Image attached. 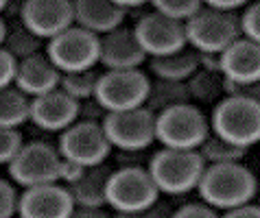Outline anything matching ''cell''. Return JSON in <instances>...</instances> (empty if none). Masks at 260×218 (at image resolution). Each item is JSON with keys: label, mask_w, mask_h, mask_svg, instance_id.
I'll return each instance as SVG.
<instances>
[{"label": "cell", "mask_w": 260, "mask_h": 218, "mask_svg": "<svg viewBox=\"0 0 260 218\" xmlns=\"http://www.w3.org/2000/svg\"><path fill=\"white\" fill-rule=\"evenodd\" d=\"M70 218H110L103 209H90V207H77L70 214Z\"/></svg>", "instance_id": "cell-42"}, {"label": "cell", "mask_w": 260, "mask_h": 218, "mask_svg": "<svg viewBox=\"0 0 260 218\" xmlns=\"http://www.w3.org/2000/svg\"><path fill=\"white\" fill-rule=\"evenodd\" d=\"M192 103L188 83H179V81H164V79H155L151 81L147 107L149 112H153L155 116L166 112V109L179 107V105H188Z\"/></svg>", "instance_id": "cell-22"}, {"label": "cell", "mask_w": 260, "mask_h": 218, "mask_svg": "<svg viewBox=\"0 0 260 218\" xmlns=\"http://www.w3.org/2000/svg\"><path fill=\"white\" fill-rule=\"evenodd\" d=\"M186 38L188 46L197 53L221 55L243 38L241 13H223L206 7L192 20L186 22Z\"/></svg>", "instance_id": "cell-6"}, {"label": "cell", "mask_w": 260, "mask_h": 218, "mask_svg": "<svg viewBox=\"0 0 260 218\" xmlns=\"http://www.w3.org/2000/svg\"><path fill=\"white\" fill-rule=\"evenodd\" d=\"M171 218H221L216 214V209L206 205L204 201H192V203H184L179 205L175 212L171 214Z\"/></svg>", "instance_id": "cell-33"}, {"label": "cell", "mask_w": 260, "mask_h": 218, "mask_svg": "<svg viewBox=\"0 0 260 218\" xmlns=\"http://www.w3.org/2000/svg\"><path fill=\"white\" fill-rule=\"evenodd\" d=\"M134 33L149 59L169 57V55L182 53L184 48H188L186 24L164 18L157 11H147L144 16L136 20Z\"/></svg>", "instance_id": "cell-12"}, {"label": "cell", "mask_w": 260, "mask_h": 218, "mask_svg": "<svg viewBox=\"0 0 260 218\" xmlns=\"http://www.w3.org/2000/svg\"><path fill=\"white\" fill-rule=\"evenodd\" d=\"M101 75L96 70H83V72H72V75H63L61 79V90L72 96L79 103L90 100L96 96V87H99Z\"/></svg>", "instance_id": "cell-27"}, {"label": "cell", "mask_w": 260, "mask_h": 218, "mask_svg": "<svg viewBox=\"0 0 260 218\" xmlns=\"http://www.w3.org/2000/svg\"><path fill=\"white\" fill-rule=\"evenodd\" d=\"M57 149H59L61 157L68 159V162L85 166V168H94V166L107 164L112 144L107 140L101 122L79 120L63 133H59Z\"/></svg>", "instance_id": "cell-10"}, {"label": "cell", "mask_w": 260, "mask_h": 218, "mask_svg": "<svg viewBox=\"0 0 260 218\" xmlns=\"http://www.w3.org/2000/svg\"><path fill=\"white\" fill-rule=\"evenodd\" d=\"M149 159L144 151H118L116 155V168L120 166H149Z\"/></svg>", "instance_id": "cell-37"}, {"label": "cell", "mask_w": 260, "mask_h": 218, "mask_svg": "<svg viewBox=\"0 0 260 218\" xmlns=\"http://www.w3.org/2000/svg\"><path fill=\"white\" fill-rule=\"evenodd\" d=\"M151 79L142 70H107L99 79L96 100L107 112H132L147 105Z\"/></svg>", "instance_id": "cell-9"}, {"label": "cell", "mask_w": 260, "mask_h": 218, "mask_svg": "<svg viewBox=\"0 0 260 218\" xmlns=\"http://www.w3.org/2000/svg\"><path fill=\"white\" fill-rule=\"evenodd\" d=\"M206 162L199 151L160 149L149 159V172L153 177L160 194L179 196L197 190L206 170Z\"/></svg>", "instance_id": "cell-2"}, {"label": "cell", "mask_w": 260, "mask_h": 218, "mask_svg": "<svg viewBox=\"0 0 260 218\" xmlns=\"http://www.w3.org/2000/svg\"><path fill=\"white\" fill-rule=\"evenodd\" d=\"M112 172L114 168L110 164H101V166H94V168H88L77 184L68 186L75 205L103 209L107 205V184H110Z\"/></svg>", "instance_id": "cell-20"}, {"label": "cell", "mask_w": 260, "mask_h": 218, "mask_svg": "<svg viewBox=\"0 0 260 218\" xmlns=\"http://www.w3.org/2000/svg\"><path fill=\"white\" fill-rule=\"evenodd\" d=\"M61 79H63V75L59 72V68L48 59L46 53H40V55L28 57V59L20 63L16 87L20 92H24L26 96L38 98L48 92L59 90Z\"/></svg>", "instance_id": "cell-18"}, {"label": "cell", "mask_w": 260, "mask_h": 218, "mask_svg": "<svg viewBox=\"0 0 260 218\" xmlns=\"http://www.w3.org/2000/svg\"><path fill=\"white\" fill-rule=\"evenodd\" d=\"M210 127L214 135L236 147H254L260 142V100L225 96L214 105Z\"/></svg>", "instance_id": "cell-3"}, {"label": "cell", "mask_w": 260, "mask_h": 218, "mask_svg": "<svg viewBox=\"0 0 260 218\" xmlns=\"http://www.w3.org/2000/svg\"><path fill=\"white\" fill-rule=\"evenodd\" d=\"M46 55L61 75L94 70L101 63V38L75 24L46 44Z\"/></svg>", "instance_id": "cell-7"}, {"label": "cell", "mask_w": 260, "mask_h": 218, "mask_svg": "<svg viewBox=\"0 0 260 218\" xmlns=\"http://www.w3.org/2000/svg\"><path fill=\"white\" fill-rule=\"evenodd\" d=\"M171 209L169 205H162V203H155L153 207L142 209V212H132V214H114L112 218H171Z\"/></svg>", "instance_id": "cell-38"}, {"label": "cell", "mask_w": 260, "mask_h": 218, "mask_svg": "<svg viewBox=\"0 0 260 218\" xmlns=\"http://www.w3.org/2000/svg\"><path fill=\"white\" fill-rule=\"evenodd\" d=\"M160 199L153 177L147 166L114 168L107 184V205L116 214H132L153 207Z\"/></svg>", "instance_id": "cell-5"}, {"label": "cell", "mask_w": 260, "mask_h": 218, "mask_svg": "<svg viewBox=\"0 0 260 218\" xmlns=\"http://www.w3.org/2000/svg\"><path fill=\"white\" fill-rule=\"evenodd\" d=\"M20 22L40 40H55L75 26V3L70 0H26L20 5Z\"/></svg>", "instance_id": "cell-13"}, {"label": "cell", "mask_w": 260, "mask_h": 218, "mask_svg": "<svg viewBox=\"0 0 260 218\" xmlns=\"http://www.w3.org/2000/svg\"><path fill=\"white\" fill-rule=\"evenodd\" d=\"M85 166H79L75 162H68V159H63L61 162V168H59V184L61 186H72V184H77L79 179L85 174Z\"/></svg>", "instance_id": "cell-36"}, {"label": "cell", "mask_w": 260, "mask_h": 218, "mask_svg": "<svg viewBox=\"0 0 260 218\" xmlns=\"http://www.w3.org/2000/svg\"><path fill=\"white\" fill-rule=\"evenodd\" d=\"M33 98L20 92L16 85L3 87L0 92V129H20L31 120Z\"/></svg>", "instance_id": "cell-23"}, {"label": "cell", "mask_w": 260, "mask_h": 218, "mask_svg": "<svg viewBox=\"0 0 260 218\" xmlns=\"http://www.w3.org/2000/svg\"><path fill=\"white\" fill-rule=\"evenodd\" d=\"M210 133V120L192 103L166 109L155 118V140L162 144V149L199 151Z\"/></svg>", "instance_id": "cell-4"}, {"label": "cell", "mask_w": 260, "mask_h": 218, "mask_svg": "<svg viewBox=\"0 0 260 218\" xmlns=\"http://www.w3.org/2000/svg\"><path fill=\"white\" fill-rule=\"evenodd\" d=\"M149 70L155 79L188 83V79L199 70V55L192 48H184L182 53L149 59Z\"/></svg>", "instance_id": "cell-21"}, {"label": "cell", "mask_w": 260, "mask_h": 218, "mask_svg": "<svg viewBox=\"0 0 260 218\" xmlns=\"http://www.w3.org/2000/svg\"><path fill=\"white\" fill-rule=\"evenodd\" d=\"M42 46H44V40H40L35 33L28 31L22 22H18V24L11 26L3 20V48L9 50V53L13 57H18L20 61L40 55Z\"/></svg>", "instance_id": "cell-24"}, {"label": "cell", "mask_w": 260, "mask_h": 218, "mask_svg": "<svg viewBox=\"0 0 260 218\" xmlns=\"http://www.w3.org/2000/svg\"><path fill=\"white\" fill-rule=\"evenodd\" d=\"M147 59L134 26H120L101 38V63L107 70H140Z\"/></svg>", "instance_id": "cell-16"}, {"label": "cell", "mask_w": 260, "mask_h": 218, "mask_svg": "<svg viewBox=\"0 0 260 218\" xmlns=\"http://www.w3.org/2000/svg\"><path fill=\"white\" fill-rule=\"evenodd\" d=\"M107 109L99 103L96 98H90V100H83V103H79V120H88V122H101L103 125V120L107 118Z\"/></svg>", "instance_id": "cell-34"}, {"label": "cell", "mask_w": 260, "mask_h": 218, "mask_svg": "<svg viewBox=\"0 0 260 218\" xmlns=\"http://www.w3.org/2000/svg\"><path fill=\"white\" fill-rule=\"evenodd\" d=\"M11 179L0 181V218H16L20 214V199L22 192L18 190Z\"/></svg>", "instance_id": "cell-29"}, {"label": "cell", "mask_w": 260, "mask_h": 218, "mask_svg": "<svg viewBox=\"0 0 260 218\" xmlns=\"http://www.w3.org/2000/svg\"><path fill=\"white\" fill-rule=\"evenodd\" d=\"M190 98L197 103H219L225 98V79L223 75H212L206 70H197L188 79Z\"/></svg>", "instance_id": "cell-25"}, {"label": "cell", "mask_w": 260, "mask_h": 218, "mask_svg": "<svg viewBox=\"0 0 260 218\" xmlns=\"http://www.w3.org/2000/svg\"><path fill=\"white\" fill-rule=\"evenodd\" d=\"M241 28H243V38L260 44V0L258 3L247 5L243 9V13H241Z\"/></svg>", "instance_id": "cell-31"}, {"label": "cell", "mask_w": 260, "mask_h": 218, "mask_svg": "<svg viewBox=\"0 0 260 218\" xmlns=\"http://www.w3.org/2000/svg\"><path fill=\"white\" fill-rule=\"evenodd\" d=\"M197 55H199V70L221 75V55L214 53H197Z\"/></svg>", "instance_id": "cell-41"}, {"label": "cell", "mask_w": 260, "mask_h": 218, "mask_svg": "<svg viewBox=\"0 0 260 218\" xmlns=\"http://www.w3.org/2000/svg\"><path fill=\"white\" fill-rule=\"evenodd\" d=\"M127 13L116 5V0H77L75 3V24L85 31L103 35L125 26Z\"/></svg>", "instance_id": "cell-19"}, {"label": "cell", "mask_w": 260, "mask_h": 218, "mask_svg": "<svg viewBox=\"0 0 260 218\" xmlns=\"http://www.w3.org/2000/svg\"><path fill=\"white\" fill-rule=\"evenodd\" d=\"M249 3H243V0H208L206 7L223 13H238V9H245Z\"/></svg>", "instance_id": "cell-40"}, {"label": "cell", "mask_w": 260, "mask_h": 218, "mask_svg": "<svg viewBox=\"0 0 260 218\" xmlns=\"http://www.w3.org/2000/svg\"><path fill=\"white\" fill-rule=\"evenodd\" d=\"M31 122L42 131L63 133L75 122H79V100L68 96L61 87L44 94V96L33 98Z\"/></svg>", "instance_id": "cell-15"}, {"label": "cell", "mask_w": 260, "mask_h": 218, "mask_svg": "<svg viewBox=\"0 0 260 218\" xmlns=\"http://www.w3.org/2000/svg\"><path fill=\"white\" fill-rule=\"evenodd\" d=\"M22 149L24 140L18 129H0V162H3V166H9Z\"/></svg>", "instance_id": "cell-30"}, {"label": "cell", "mask_w": 260, "mask_h": 218, "mask_svg": "<svg viewBox=\"0 0 260 218\" xmlns=\"http://www.w3.org/2000/svg\"><path fill=\"white\" fill-rule=\"evenodd\" d=\"M258 181L247 166L238 164H212L206 166L204 177L197 186L199 201L214 209H234L254 201Z\"/></svg>", "instance_id": "cell-1"}, {"label": "cell", "mask_w": 260, "mask_h": 218, "mask_svg": "<svg viewBox=\"0 0 260 218\" xmlns=\"http://www.w3.org/2000/svg\"><path fill=\"white\" fill-rule=\"evenodd\" d=\"M221 218H260V205H256V203H247V205H241V207L223 212Z\"/></svg>", "instance_id": "cell-39"}, {"label": "cell", "mask_w": 260, "mask_h": 218, "mask_svg": "<svg viewBox=\"0 0 260 218\" xmlns=\"http://www.w3.org/2000/svg\"><path fill=\"white\" fill-rule=\"evenodd\" d=\"M225 96H241L249 100H260V81L256 83H234L225 79Z\"/></svg>", "instance_id": "cell-35"}, {"label": "cell", "mask_w": 260, "mask_h": 218, "mask_svg": "<svg viewBox=\"0 0 260 218\" xmlns=\"http://www.w3.org/2000/svg\"><path fill=\"white\" fill-rule=\"evenodd\" d=\"M199 153L208 166H212V164H238V162H243L245 155H247V149H241V147H236V144L210 133L206 137V142L199 147Z\"/></svg>", "instance_id": "cell-26"}, {"label": "cell", "mask_w": 260, "mask_h": 218, "mask_svg": "<svg viewBox=\"0 0 260 218\" xmlns=\"http://www.w3.org/2000/svg\"><path fill=\"white\" fill-rule=\"evenodd\" d=\"M20 61L18 57H13L9 50H0V85L3 87H13L18 81V72H20Z\"/></svg>", "instance_id": "cell-32"}, {"label": "cell", "mask_w": 260, "mask_h": 218, "mask_svg": "<svg viewBox=\"0 0 260 218\" xmlns=\"http://www.w3.org/2000/svg\"><path fill=\"white\" fill-rule=\"evenodd\" d=\"M61 153L48 142H28L20 155L7 166L9 179L22 190L46 184H59Z\"/></svg>", "instance_id": "cell-8"}, {"label": "cell", "mask_w": 260, "mask_h": 218, "mask_svg": "<svg viewBox=\"0 0 260 218\" xmlns=\"http://www.w3.org/2000/svg\"><path fill=\"white\" fill-rule=\"evenodd\" d=\"M155 118L147 107L114 112L103 120V131L116 151H147L155 140Z\"/></svg>", "instance_id": "cell-11"}, {"label": "cell", "mask_w": 260, "mask_h": 218, "mask_svg": "<svg viewBox=\"0 0 260 218\" xmlns=\"http://www.w3.org/2000/svg\"><path fill=\"white\" fill-rule=\"evenodd\" d=\"M221 75L234 83L260 81V44L247 38L236 40L225 53H221Z\"/></svg>", "instance_id": "cell-17"}, {"label": "cell", "mask_w": 260, "mask_h": 218, "mask_svg": "<svg viewBox=\"0 0 260 218\" xmlns=\"http://www.w3.org/2000/svg\"><path fill=\"white\" fill-rule=\"evenodd\" d=\"M151 7H153V11L162 13L164 18L186 24L204 9V3H199V0H155V3H151Z\"/></svg>", "instance_id": "cell-28"}, {"label": "cell", "mask_w": 260, "mask_h": 218, "mask_svg": "<svg viewBox=\"0 0 260 218\" xmlns=\"http://www.w3.org/2000/svg\"><path fill=\"white\" fill-rule=\"evenodd\" d=\"M77 209L72 194L61 184H46L22 190L18 218H70Z\"/></svg>", "instance_id": "cell-14"}]
</instances>
